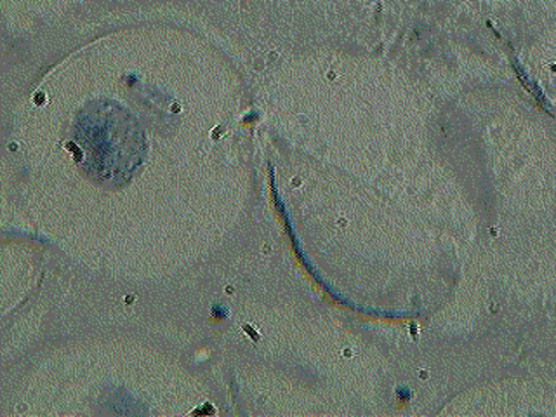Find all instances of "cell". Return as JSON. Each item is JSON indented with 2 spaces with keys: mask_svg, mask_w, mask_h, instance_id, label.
Returning <instances> with one entry per match:
<instances>
[{
  "mask_svg": "<svg viewBox=\"0 0 556 417\" xmlns=\"http://www.w3.org/2000/svg\"><path fill=\"white\" fill-rule=\"evenodd\" d=\"M77 162L84 173L106 187H124L147 155L143 129L113 101H92L78 113L75 127Z\"/></svg>",
  "mask_w": 556,
  "mask_h": 417,
  "instance_id": "obj_1",
  "label": "cell"
}]
</instances>
